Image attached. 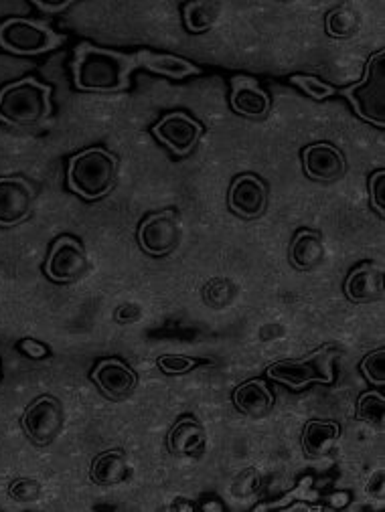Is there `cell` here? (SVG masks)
Instances as JSON below:
<instances>
[{
	"instance_id": "obj_14",
	"label": "cell",
	"mask_w": 385,
	"mask_h": 512,
	"mask_svg": "<svg viewBox=\"0 0 385 512\" xmlns=\"http://www.w3.org/2000/svg\"><path fill=\"white\" fill-rule=\"evenodd\" d=\"M94 383L98 389L114 401H120L128 397L136 389V373L118 359H104L98 363V367L92 373Z\"/></svg>"
},
{
	"instance_id": "obj_21",
	"label": "cell",
	"mask_w": 385,
	"mask_h": 512,
	"mask_svg": "<svg viewBox=\"0 0 385 512\" xmlns=\"http://www.w3.org/2000/svg\"><path fill=\"white\" fill-rule=\"evenodd\" d=\"M167 442L173 454L193 456L205 446V430L195 417H183L173 425Z\"/></svg>"
},
{
	"instance_id": "obj_4",
	"label": "cell",
	"mask_w": 385,
	"mask_h": 512,
	"mask_svg": "<svg viewBox=\"0 0 385 512\" xmlns=\"http://www.w3.org/2000/svg\"><path fill=\"white\" fill-rule=\"evenodd\" d=\"M355 114L379 128L385 126V51H377L365 65L363 79L341 92Z\"/></svg>"
},
{
	"instance_id": "obj_34",
	"label": "cell",
	"mask_w": 385,
	"mask_h": 512,
	"mask_svg": "<svg viewBox=\"0 0 385 512\" xmlns=\"http://www.w3.org/2000/svg\"><path fill=\"white\" fill-rule=\"evenodd\" d=\"M41 11H45V13H59V11H65L71 3H69V0H61V3H35Z\"/></svg>"
},
{
	"instance_id": "obj_12",
	"label": "cell",
	"mask_w": 385,
	"mask_h": 512,
	"mask_svg": "<svg viewBox=\"0 0 385 512\" xmlns=\"http://www.w3.org/2000/svg\"><path fill=\"white\" fill-rule=\"evenodd\" d=\"M304 173L321 183H333L345 175V156L339 148L327 142L311 144L302 150Z\"/></svg>"
},
{
	"instance_id": "obj_20",
	"label": "cell",
	"mask_w": 385,
	"mask_h": 512,
	"mask_svg": "<svg viewBox=\"0 0 385 512\" xmlns=\"http://www.w3.org/2000/svg\"><path fill=\"white\" fill-rule=\"evenodd\" d=\"M234 403L242 413L262 417L272 409L274 395L262 379H250L234 391Z\"/></svg>"
},
{
	"instance_id": "obj_18",
	"label": "cell",
	"mask_w": 385,
	"mask_h": 512,
	"mask_svg": "<svg viewBox=\"0 0 385 512\" xmlns=\"http://www.w3.org/2000/svg\"><path fill=\"white\" fill-rule=\"evenodd\" d=\"M339 436H341L339 423L313 419L304 425L302 450L306 456H311V458H323L333 450Z\"/></svg>"
},
{
	"instance_id": "obj_10",
	"label": "cell",
	"mask_w": 385,
	"mask_h": 512,
	"mask_svg": "<svg viewBox=\"0 0 385 512\" xmlns=\"http://www.w3.org/2000/svg\"><path fill=\"white\" fill-rule=\"evenodd\" d=\"M152 134L157 136L177 156L189 154L203 136V126L185 112H171L159 124H154Z\"/></svg>"
},
{
	"instance_id": "obj_31",
	"label": "cell",
	"mask_w": 385,
	"mask_h": 512,
	"mask_svg": "<svg viewBox=\"0 0 385 512\" xmlns=\"http://www.w3.org/2000/svg\"><path fill=\"white\" fill-rule=\"evenodd\" d=\"M229 286H231V284L225 282V280L221 282V290H219V280L207 284V288H205V300H207V304H213V306H223V304H227V302H229V296H227L225 292H227Z\"/></svg>"
},
{
	"instance_id": "obj_29",
	"label": "cell",
	"mask_w": 385,
	"mask_h": 512,
	"mask_svg": "<svg viewBox=\"0 0 385 512\" xmlns=\"http://www.w3.org/2000/svg\"><path fill=\"white\" fill-rule=\"evenodd\" d=\"M9 494L17 502H33L41 496V484L33 478H19L11 484Z\"/></svg>"
},
{
	"instance_id": "obj_15",
	"label": "cell",
	"mask_w": 385,
	"mask_h": 512,
	"mask_svg": "<svg viewBox=\"0 0 385 512\" xmlns=\"http://www.w3.org/2000/svg\"><path fill=\"white\" fill-rule=\"evenodd\" d=\"M231 108L246 118H262L270 110V96L254 77L238 75L231 79Z\"/></svg>"
},
{
	"instance_id": "obj_6",
	"label": "cell",
	"mask_w": 385,
	"mask_h": 512,
	"mask_svg": "<svg viewBox=\"0 0 385 512\" xmlns=\"http://www.w3.org/2000/svg\"><path fill=\"white\" fill-rule=\"evenodd\" d=\"M63 43L51 27L29 19H7L0 25V47L15 55H41Z\"/></svg>"
},
{
	"instance_id": "obj_9",
	"label": "cell",
	"mask_w": 385,
	"mask_h": 512,
	"mask_svg": "<svg viewBox=\"0 0 385 512\" xmlns=\"http://www.w3.org/2000/svg\"><path fill=\"white\" fill-rule=\"evenodd\" d=\"M181 223L173 211H161L146 217L138 229L140 247L154 258H163L181 243Z\"/></svg>"
},
{
	"instance_id": "obj_33",
	"label": "cell",
	"mask_w": 385,
	"mask_h": 512,
	"mask_svg": "<svg viewBox=\"0 0 385 512\" xmlns=\"http://www.w3.org/2000/svg\"><path fill=\"white\" fill-rule=\"evenodd\" d=\"M21 351H23L27 357H31V359H45V357L49 355V349H47L45 345L37 343V340H31V338L23 340V343H21Z\"/></svg>"
},
{
	"instance_id": "obj_32",
	"label": "cell",
	"mask_w": 385,
	"mask_h": 512,
	"mask_svg": "<svg viewBox=\"0 0 385 512\" xmlns=\"http://www.w3.org/2000/svg\"><path fill=\"white\" fill-rule=\"evenodd\" d=\"M140 314H142L140 306H136V304H122V306L114 312V318H116V322H120V324H130V322H136V320L140 318Z\"/></svg>"
},
{
	"instance_id": "obj_22",
	"label": "cell",
	"mask_w": 385,
	"mask_h": 512,
	"mask_svg": "<svg viewBox=\"0 0 385 512\" xmlns=\"http://www.w3.org/2000/svg\"><path fill=\"white\" fill-rule=\"evenodd\" d=\"M128 476V462L120 450L100 454L90 468V478L98 486H114Z\"/></svg>"
},
{
	"instance_id": "obj_24",
	"label": "cell",
	"mask_w": 385,
	"mask_h": 512,
	"mask_svg": "<svg viewBox=\"0 0 385 512\" xmlns=\"http://www.w3.org/2000/svg\"><path fill=\"white\" fill-rule=\"evenodd\" d=\"M219 13L221 5L211 3V0H205V3H189L185 7V27L191 33H205L215 27Z\"/></svg>"
},
{
	"instance_id": "obj_19",
	"label": "cell",
	"mask_w": 385,
	"mask_h": 512,
	"mask_svg": "<svg viewBox=\"0 0 385 512\" xmlns=\"http://www.w3.org/2000/svg\"><path fill=\"white\" fill-rule=\"evenodd\" d=\"M136 63L146 67L152 73L167 75L171 79H185L189 75H199L201 69L193 65L191 61L177 57V55H167V53H150V51H140L134 55Z\"/></svg>"
},
{
	"instance_id": "obj_23",
	"label": "cell",
	"mask_w": 385,
	"mask_h": 512,
	"mask_svg": "<svg viewBox=\"0 0 385 512\" xmlns=\"http://www.w3.org/2000/svg\"><path fill=\"white\" fill-rule=\"evenodd\" d=\"M325 27L333 39H351L361 29V15L353 5H343L327 15Z\"/></svg>"
},
{
	"instance_id": "obj_7",
	"label": "cell",
	"mask_w": 385,
	"mask_h": 512,
	"mask_svg": "<svg viewBox=\"0 0 385 512\" xmlns=\"http://www.w3.org/2000/svg\"><path fill=\"white\" fill-rule=\"evenodd\" d=\"M23 430L39 446L51 444L65 428V411L57 397L43 395L23 413Z\"/></svg>"
},
{
	"instance_id": "obj_30",
	"label": "cell",
	"mask_w": 385,
	"mask_h": 512,
	"mask_svg": "<svg viewBox=\"0 0 385 512\" xmlns=\"http://www.w3.org/2000/svg\"><path fill=\"white\" fill-rule=\"evenodd\" d=\"M369 199L379 215H385V170H377L369 179Z\"/></svg>"
},
{
	"instance_id": "obj_11",
	"label": "cell",
	"mask_w": 385,
	"mask_h": 512,
	"mask_svg": "<svg viewBox=\"0 0 385 512\" xmlns=\"http://www.w3.org/2000/svg\"><path fill=\"white\" fill-rule=\"evenodd\" d=\"M35 203L31 185L21 177L0 179V227H13L23 223Z\"/></svg>"
},
{
	"instance_id": "obj_17",
	"label": "cell",
	"mask_w": 385,
	"mask_h": 512,
	"mask_svg": "<svg viewBox=\"0 0 385 512\" xmlns=\"http://www.w3.org/2000/svg\"><path fill=\"white\" fill-rule=\"evenodd\" d=\"M325 253H327V249H325V241H323L321 233L311 231V229H302L292 239L290 262L296 270L311 272L323 264Z\"/></svg>"
},
{
	"instance_id": "obj_28",
	"label": "cell",
	"mask_w": 385,
	"mask_h": 512,
	"mask_svg": "<svg viewBox=\"0 0 385 512\" xmlns=\"http://www.w3.org/2000/svg\"><path fill=\"white\" fill-rule=\"evenodd\" d=\"M157 365L167 375H185V373L193 371L199 363L185 355H163V357H159Z\"/></svg>"
},
{
	"instance_id": "obj_26",
	"label": "cell",
	"mask_w": 385,
	"mask_h": 512,
	"mask_svg": "<svg viewBox=\"0 0 385 512\" xmlns=\"http://www.w3.org/2000/svg\"><path fill=\"white\" fill-rule=\"evenodd\" d=\"M290 81H292V85H296V88H300L304 94H308L313 100H327V98L337 94L333 85L321 81L315 75H292Z\"/></svg>"
},
{
	"instance_id": "obj_13",
	"label": "cell",
	"mask_w": 385,
	"mask_h": 512,
	"mask_svg": "<svg viewBox=\"0 0 385 512\" xmlns=\"http://www.w3.org/2000/svg\"><path fill=\"white\" fill-rule=\"evenodd\" d=\"M229 209L244 219H256L266 211L268 203V191L260 177L256 175H240L234 183H231L229 195H227Z\"/></svg>"
},
{
	"instance_id": "obj_5",
	"label": "cell",
	"mask_w": 385,
	"mask_h": 512,
	"mask_svg": "<svg viewBox=\"0 0 385 512\" xmlns=\"http://www.w3.org/2000/svg\"><path fill=\"white\" fill-rule=\"evenodd\" d=\"M333 359H335V349L325 347L315 353H311L304 359L292 361L284 359L268 367V377L276 383H282L290 389H304L311 383H323L331 385L333 383Z\"/></svg>"
},
{
	"instance_id": "obj_25",
	"label": "cell",
	"mask_w": 385,
	"mask_h": 512,
	"mask_svg": "<svg viewBox=\"0 0 385 512\" xmlns=\"http://www.w3.org/2000/svg\"><path fill=\"white\" fill-rule=\"evenodd\" d=\"M357 417L371 425H383V419H385L383 395L379 391H365L357 401Z\"/></svg>"
},
{
	"instance_id": "obj_3",
	"label": "cell",
	"mask_w": 385,
	"mask_h": 512,
	"mask_svg": "<svg viewBox=\"0 0 385 512\" xmlns=\"http://www.w3.org/2000/svg\"><path fill=\"white\" fill-rule=\"evenodd\" d=\"M51 116V88L35 77L9 83L0 90V122L9 126H39Z\"/></svg>"
},
{
	"instance_id": "obj_1",
	"label": "cell",
	"mask_w": 385,
	"mask_h": 512,
	"mask_svg": "<svg viewBox=\"0 0 385 512\" xmlns=\"http://www.w3.org/2000/svg\"><path fill=\"white\" fill-rule=\"evenodd\" d=\"M136 67L138 63L134 55L82 43L75 49L73 59L75 88L98 94L124 92L130 85V73Z\"/></svg>"
},
{
	"instance_id": "obj_27",
	"label": "cell",
	"mask_w": 385,
	"mask_h": 512,
	"mask_svg": "<svg viewBox=\"0 0 385 512\" xmlns=\"http://www.w3.org/2000/svg\"><path fill=\"white\" fill-rule=\"evenodd\" d=\"M361 371L369 383L381 387L385 383V349H377L369 353L361 361Z\"/></svg>"
},
{
	"instance_id": "obj_2",
	"label": "cell",
	"mask_w": 385,
	"mask_h": 512,
	"mask_svg": "<svg viewBox=\"0 0 385 512\" xmlns=\"http://www.w3.org/2000/svg\"><path fill=\"white\" fill-rule=\"evenodd\" d=\"M118 177V158L104 148H88L71 156L67 168V187L88 201L106 197Z\"/></svg>"
},
{
	"instance_id": "obj_16",
	"label": "cell",
	"mask_w": 385,
	"mask_h": 512,
	"mask_svg": "<svg viewBox=\"0 0 385 512\" xmlns=\"http://www.w3.org/2000/svg\"><path fill=\"white\" fill-rule=\"evenodd\" d=\"M345 294L355 304H371L383 296V270L377 264H361L355 268L347 282Z\"/></svg>"
},
{
	"instance_id": "obj_8",
	"label": "cell",
	"mask_w": 385,
	"mask_h": 512,
	"mask_svg": "<svg viewBox=\"0 0 385 512\" xmlns=\"http://www.w3.org/2000/svg\"><path fill=\"white\" fill-rule=\"evenodd\" d=\"M86 272H88V255L84 245L69 235L59 237L53 243L45 264V274L49 276V280L57 284H67V282L80 280Z\"/></svg>"
}]
</instances>
